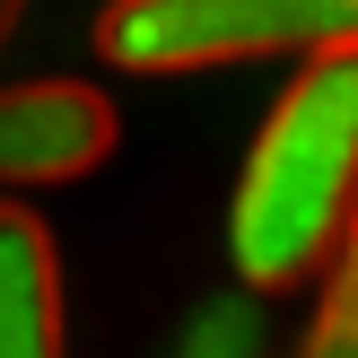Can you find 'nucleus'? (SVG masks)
<instances>
[{
    "mask_svg": "<svg viewBox=\"0 0 358 358\" xmlns=\"http://www.w3.org/2000/svg\"><path fill=\"white\" fill-rule=\"evenodd\" d=\"M358 210V44L306 52L280 87L227 201V262L245 289H297L332 262Z\"/></svg>",
    "mask_w": 358,
    "mask_h": 358,
    "instance_id": "nucleus-1",
    "label": "nucleus"
},
{
    "mask_svg": "<svg viewBox=\"0 0 358 358\" xmlns=\"http://www.w3.org/2000/svg\"><path fill=\"white\" fill-rule=\"evenodd\" d=\"M332 44H358V0H105L96 17V52L140 79L271 62V52L306 62Z\"/></svg>",
    "mask_w": 358,
    "mask_h": 358,
    "instance_id": "nucleus-2",
    "label": "nucleus"
},
{
    "mask_svg": "<svg viewBox=\"0 0 358 358\" xmlns=\"http://www.w3.org/2000/svg\"><path fill=\"white\" fill-rule=\"evenodd\" d=\"M114 149V105L87 79L0 87V184H79Z\"/></svg>",
    "mask_w": 358,
    "mask_h": 358,
    "instance_id": "nucleus-3",
    "label": "nucleus"
},
{
    "mask_svg": "<svg viewBox=\"0 0 358 358\" xmlns=\"http://www.w3.org/2000/svg\"><path fill=\"white\" fill-rule=\"evenodd\" d=\"M0 358H70L62 254L27 201H0Z\"/></svg>",
    "mask_w": 358,
    "mask_h": 358,
    "instance_id": "nucleus-4",
    "label": "nucleus"
},
{
    "mask_svg": "<svg viewBox=\"0 0 358 358\" xmlns=\"http://www.w3.org/2000/svg\"><path fill=\"white\" fill-rule=\"evenodd\" d=\"M175 358H262V324H254V306H201Z\"/></svg>",
    "mask_w": 358,
    "mask_h": 358,
    "instance_id": "nucleus-5",
    "label": "nucleus"
},
{
    "mask_svg": "<svg viewBox=\"0 0 358 358\" xmlns=\"http://www.w3.org/2000/svg\"><path fill=\"white\" fill-rule=\"evenodd\" d=\"M324 332H341V350L358 358V210L341 227V245H332V289H324V315H315Z\"/></svg>",
    "mask_w": 358,
    "mask_h": 358,
    "instance_id": "nucleus-6",
    "label": "nucleus"
},
{
    "mask_svg": "<svg viewBox=\"0 0 358 358\" xmlns=\"http://www.w3.org/2000/svg\"><path fill=\"white\" fill-rule=\"evenodd\" d=\"M297 358H350V350H341V332H324V324H315V332H306V350H297Z\"/></svg>",
    "mask_w": 358,
    "mask_h": 358,
    "instance_id": "nucleus-7",
    "label": "nucleus"
},
{
    "mask_svg": "<svg viewBox=\"0 0 358 358\" xmlns=\"http://www.w3.org/2000/svg\"><path fill=\"white\" fill-rule=\"evenodd\" d=\"M17 17H27V0H0V44L17 35Z\"/></svg>",
    "mask_w": 358,
    "mask_h": 358,
    "instance_id": "nucleus-8",
    "label": "nucleus"
}]
</instances>
